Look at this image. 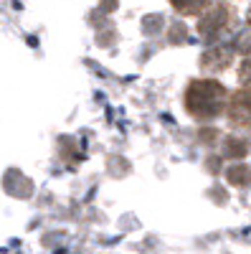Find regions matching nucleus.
Segmentation results:
<instances>
[{
  "label": "nucleus",
  "mask_w": 251,
  "mask_h": 254,
  "mask_svg": "<svg viewBox=\"0 0 251 254\" xmlns=\"http://www.w3.org/2000/svg\"><path fill=\"white\" fill-rule=\"evenodd\" d=\"M228 107V92L216 79H196L185 89V110L198 122H211Z\"/></svg>",
  "instance_id": "obj_1"
},
{
  "label": "nucleus",
  "mask_w": 251,
  "mask_h": 254,
  "mask_svg": "<svg viewBox=\"0 0 251 254\" xmlns=\"http://www.w3.org/2000/svg\"><path fill=\"white\" fill-rule=\"evenodd\" d=\"M226 110H228V120H231V125L249 130L251 127V87L236 92L231 99H228Z\"/></svg>",
  "instance_id": "obj_2"
},
{
  "label": "nucleus",
  "mask_w": 251,
  "mask_h": 254,
  "mask_svg": "<svg viewBox=\"0 0 251 254\" xmlns=\"http://www.w3.org/2000/svg\"><path fill=\"white\" fill-rule=\"evenodd\" d=\"M228 20H231V13H228L226 5H221V3H218V5H211V8L203 13V18H201L198 33H201L203 38H216V33L226 28Z\"/></svg>",
  "instance_id": "obj_3"
},
{
  "label": "nucleus",
  "mask_w": 251,
  "mask_h": 254,
  "mask_svg": "<svg viewBox=\"0 0 251 254\" xmlns=\"http://www.w3.org/2000/svg\"><path fill=\"white\" fill-rule=\"evenodd\" d=\"M231 59H234V49L216 44V46H211L201 56V66L205 71H221V69H226L228 64H231Z\"/></svg>",
  "instance_id": "obj_4"
},
{
  "label": "nucleus",
  "mask_w": 251,
  "mask_h": 254,
  "mask_svg": "<svg viewBox=\"0 0 251 254\" xmlns=\"http://www.w3.org/2000/svg\"><path fill=\"white\" fill-rule=\"evenodd\" d=\"M226 178H228V183L231 186H239V188H246V186H251V168L249 165H231L226 171Z\"/></svg>",
  "instance_id": "obj_5"
},
{
  "label": "nucleus",
  "mask_w": 251,
  "mask_h": 254,
  "mask_svg": "<svg viewBox=\"0 0 251 254\" xmlns=\"http://www.w3.org/2000/svg\"><path fill=\"white\" fill-rule=\"evenodd\" d=\"M211 0H170V5L180 13V15H196L203 8H208Z\"/></svg>",
  "instance_id": "obj_6"
},
{
  "label": "nucleus",
  "mask_w": 251,
  "mask_h": 254,
  "mask_svg": "<svg viewBox=\"0 0 251 254\" xmlns=\"http://www.w3.org/2000/svg\"><path fill=\"white\" fill-rule=\"evenodd\" d=\"M226 145H228V147H226L223 153H226L228 158H234V155H239V158H241V155L246 153V142H244V140H234V137H228V140H226Z\"/></svg>",
  "instance_id": "obj_7"
},
{
  "label": "nucleus",
  "mask_w": 251,
  "mask_h": 254,
  "mask_svg": "<svg viewBox=\"0 0 251 254\" xmlns=\"http://www.w3.org/2000/svg\"><path fill=\"white\" fill-rule=\"evenodd\" d=\"M239 76H241V81L244 84H251V56L241 64V71H239Z\"/></svg>",
  "instance_id": "obj_8"
},
{
  "label": "nucleus",
  "mask_w": 251,
  "mask_h": 254,
  "mask_svg": "<svg viewBox=\"0 0 251 254\" xmlns=\"http://www.w3.org/2000/svg\"><path fill=\"white\" fill-rule=\"evenodd\" d=\"M246 23L251 26V8H249V13H246Z\"/></svg>",
  "instance_id": "obj_9"
}]
</instances>
